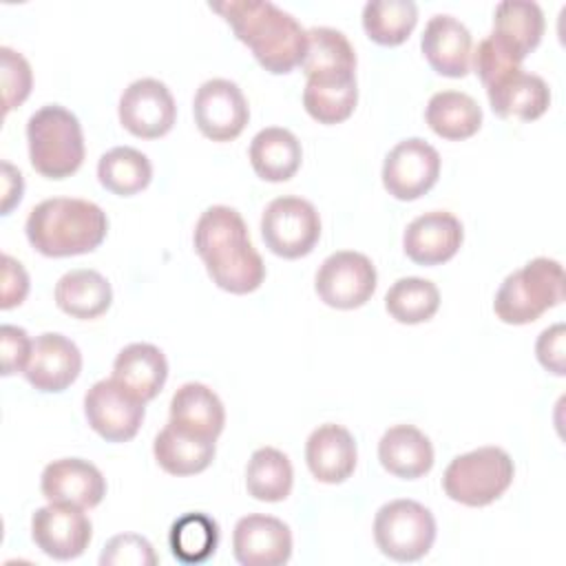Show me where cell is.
I'll return each instance as SVG.
<instances>
[{"instance_id": "cell-1", "label": "cell", "mask_w": 566, "mask_h": 566, "mask_svg": "<svg viewBox=\"0 0 566 566\" xmlns=\"http://www.w3.org/2000/svg\"><path fill=\"white\" fill-rule=\"evenodd\" d=\"M192 243L212 283L230 294H250L265 279V263L254 250L243 217L230 206L201 212Z\"/></svg>"}, {"instance_id": "cell-2", "label": "cell", "mask_w": 566, "mask_h": 566, "mask_svg": "<svg viewBox=\"0 0 566 566\" xmlns=\"http://www.w3.org/2000/svg\"><path fill=\"white\" fill-rule=\"evenodd\" d=\"M252 51L256 62L274 73L285 75L298 66L307 51V31L301 22L270 0H226L210 2Z\"/></svg>"}, {"instance_id": "cell-3", "label": "cell", "mask_w": 566, "mask_h": 566, "mask_svg": "<svg viewBox=\"0 0 566 566\" xmlns=\"http://www.w3.org/2000/svg\"><path fill=\"white\" fill-rule=\"evenodd\" d=\"M29 243L44 256H75L93 252L108 232L106 212L86 199L53 197L40 201L27 217Z\"/></svg>"}, {"instance_id": "cell-4", "label": "cell", "mask_w": 566, "mask_h": 566, "mask_svg": "<svg viewBox=\"0 0 566 566\" xmlns=\"http://www.w3.org/2000/svg\"><path fill=\"white\" fill-rule=\"evenodd\" d=\"M29 161L46 179L71 177L84 161L80 119L60 104H46L27 122Z\"/></svg>"}, {"instance_id": "cell-5", "label": "cell", "mask_w": 566, "mask_h": 566, "mask_svg": "<svg viewBox=\"0 0 566 566\" xmlns=\"http://www.w3.org/2000/svg\"><path fill=\"white\" fill-rule=\"evenodd\" d=\"M564 301L562 263L548 256H537L511 272L493 301V312L502 323L526 325L537 321L546 310Z\"/></svg>"}, {"instance_id": "cell-6", "label": "cell", "mask_w": 566, "mask_h": 566, "mask_svg": "<svg viewBox=\"0 0 566 566\" xmlns=\"http://www.w3.org/2000/svg\"><path fill=\"white\" fill-rule=\"evenodd\" d=\"M515 464L500 447H480L449 462L442 475L444 493L464 506H486L511 486Z\"/></svg>"}, {"instance_id": "cell-7", "label": "cell", "mask_w": 566, "mask_h": 566, "mask_svg": "<svg viewBox=\"0 0 566 566\" xmlns=\"http://www.w3.org/2000/svg\"><path fill=\"white\" fill-rule=\"evenodd\" d=\"M374 539L380 553L394 562H416L436 542V520L416 500H391L374 517Z\"/></svg>"}, {"instance_id": "cell-8", "label": "cell", "mask_w": 566, "mask_h": 566, "mask_svg": "<svg viewBox=\"0 0 566 566\" xmlns=\"http://www.w3.org/2000/svg\"><path fill=\"white\" fill-rule=\"evenodd\" d=\"M261 237L265 248L276 256L301 259L321 239V217L307 199L292 195L276 197L263 210Z\"/></svg>"}, {"instance_id": "cell-9", "label": "cell", "mask_w": 566, "mask_h": 566, "mask_svg": "<svg viewBox=\"0 0 566 566\" xmlns=\"http://www.w3.org/2000/svg\"><path fill=\"white\" fill-rule=\"evenodd\" d=\"M376 281V268L365 254L340 250L321 263L314 287L325 305L336 310H356L371 298Z\"/></svg>"}, {"instance_id": "cell-10", "label": "cell", "mask_w": 566, "mask_h": 566, "mask_svg": "<svg viewBox=\"0 0 566 566\" xmlns=\"http://www.w3.org/2000/svg\"><path fill=\"white\" fill-rule=\"evenodd\" d=\"M438 177L440 155L420 137L398 142L382 164V186L400 201L420 199L436 186Z\"/></svg>"}, {"instance_id": "cell-11", "label": "cell", "mask_w": 566, "mask_h": 566, "mask_svg": "<svg viewBox=\"0 0 566 566\" xmlns=\"http://www.w3.org/2000/svg\"><path fill=\"white\" fill-rule=\"evenodd\" d=\"M146 402L128 394L117 380H97L84 396L88 427L108 442H128L144 422Z\"/></svg>"}, {"instance_id": "cell-12", "label": "cell", "mask_w": 566, "mask_h": 566, "mask_svg": "<svg viewBox=\"0 0 566 566\" xmlns=\"http://www.w3.org/2000/svg\"><path fill=\"white\" fill-rule=\"evenodd\" d=\"M119 124L135 137L157 139L170 133L177 119V106L168 86L155 77L130 82L117 106Z\"/></svg>"}, {"instance_id": "cell-13", "label": "cell", "mask_w": 566, "mask_h": 566, "mask_svg": "<svg viewBox=\"0 0 566 566\" xmlns=\"http://www.w3.org/2000/svg\"><path fill=\"white\" fill-rule=\"evenodd\" d=\"M192 115L203 137L212 142H232L243 133L250 119V108L234 82L214 77L197 88Z\"/></svg>"}, {"instance_id": "cell-14", "label": "cell", "mask_w": 566, "mask_h": 566, "mask_svg": "<svg viewBox=\"0 0 566 566\" xmlns=\"http://www.w3.org/2000/svg\"><path fill=\"white\" fill-rule=\"evenodd\" d=\"M31 537L44 555L66 562L80 557L88 548L93 526L84 509L49 502L33 513Z\"/></svg>"}, {"instance_id": "cell-15", "label": "cell", "mask_w": 566, "mask_h": 566, "mask_svg": "<svg viewBox=\"0 0 566 566\" xmlns=\"http://www.w3.org/2000/svg\"><path fill=\"white\" fill-rule=\"evenodd\" d=\"M80 371L82 354L77 345L57 332H44L33 340L31 356L22 374L33 389L57 394L71 387Z\"/></svg>"}, {"instance_id": "cell-16", "label": "cell", "mask_w": 566, "mask_h": 566, "mask_svg": "<svg viewBox=\"0 0 566 566\" xmlns=\"http://www.w3.org/2000/svg\"><path fill=\"white\" fill-rule=\"evenodd\" d=\"M40 489L51 504L93 509L106 495V480L88 460L62 458L44 467Z\"/></svg>"}, {"instance_id": "cell-17", "label": "cell", "mask_w": 566, "mask_h": 566, "mask_svg": "<svg viewBox=\"0 0 566 566\" xmlns=\"http://www.w3.org/2000/svg\"><path fill=\"white\" fill-rule=\"evenodd\" d=\"M232 548L243 566H281L292 557V533L283 520L252 513L237 522Z\"/></svg>"}, {"instance_id": "cell-18", "label": "cell", "mask_w": 566, "mask_h": 566, "mask_svg": "<svg viewBox=\"0 0 566 566\" xmlns=\"http://www.w3.org/2000/svg\"><path fill=\"white\" fill-rule=\"evenodd\" d=\"M464 239L462 223L447 210H431L416 217L405 234V254L418 265H440L455 256Z\"/></svg>"}, {"instance_id": "cell-19", "label": "cell", "mask_w": 566, "mask_h": 566, "mask_svg": "<svg viewBox=\"0 0 566 566\" xmlns=\"http://www.w3.org/2000/svg\"><path fill=\"white\" fill-rule=\"evenodd\" d=\"M484 88L493 113L502 119L533 122L551 106L548 84L539 75L526 73L524 69L509 71Z\"/></svg>"}, {"instance_id": "cell-20", "label": "cell", "mask_w": 566, "mask_h": 566, "mask_svg": "<svg viewBox=\"0 0 566 566\" xmlns=\"http://www.w3.org/2000/svg\"><path fill=\"white\" fill-rule=\"evenodd\" d=\"M420 49L429 66L444 77H464L471 69V33L449 13H438L427 22L420 38Z\"/></svg>"}, {"instance_id": "cell-21", "label": "cell", "mask_w": 566, "mask_h": 566, "mask_svg": "<svg viewBox=\"0 0 566 566\" xmlns=\"http://www.w3.org/2000/svg\"><path fill=\"white\" fill-rule=\"evenodd\" d=\"M305 462L318 482L340 484L356 469V440L340 424H321L310 433L305 442Z\"/></svg>"}, {"instance_id": "cell-22", "label": "cell", "mask_w": 566, "mask_h": 566, "mask_svg": "<svg viewBox=\"0 0 566 566\" xmlns=\"http://www.w3.org/2000/svg\"><path fill=\"white\" fill-rule=\"evenodd\" d=\"M111 378L142 402H148L166 385L168 360L164 352L150 343H130L117 354Z\"/></svg>"}, {"instance_id": "cell-23", "label": "cell", "mask_w": 566, "mask_h": 566, "mask_svg": "<svg viewBox=\"0 0 566 566\" xmlns=\"http://www.w3.org/2000/svg\"><path fill=\"white\" fill-rule=\"evenodd\" d=\"M378 460L400 480H418L433 467L431 440L413 424L389 427L378 442Z\"/></svg>"}, {"instance_id": "cell-24", "label": "cell", "mask_w": 566, "mask_h": 566, "mask_svg": "<svg viewBox=\"0 0 566 566\" xmlns=\"http://www.w3.org/2000/svg\"><path fill=\"white\" fill-rule=\"evenodd\" d=\"M307 80L334 82L356 77V53L347 35L329 27L307 31V51L301 62Z\"/></svg>"}, {"instance_id": "cell-25", "label": "cell", "mask_w": 566, "mask_h": 566, "mask_svg": "<svg viewBox=\"0 0 566 566\" xmlns=\"http://www.w3.org/2000/svg\"><path fill=\"white\" fill-rule=\"evenodd\" d=\"M489 35L522 62L542 42L544 13L531 0H504L493 11Z\"/></svg>"}, {"instance_id": "cell-26", "label": "cell", "mask_w": 566, "mask_h": 566, "mask_svg": "<svg viewBox=\"0 0 566 566\" xmlns=\"http://www.w3.org/2000/svg\"><path fill=\"white\" fill-rule=\"evenodd\" d=\"M168 422L188 433L217 440L226 424V409L208 385L186 382L170 398Z\"/></svg>"}, {"instance_id": "cell-27", "label": "cell", "mask_w": 566, "mask_h": 566, "mask_svg": "<svg viewBox=\"0 0 566 566\" xmlns=\"http://www.w3.org/2000/svg\"><path fill=\"white\" fill-rule=\"evenodd\" d=\"M217 440L188 433L168 422L153 442L157 464L170 475H195L210 467L214 460Z\"/></svg>"}, {"instance_id": "cell-28", "label": "cell", "mask_w": 566, "mask_h": 566, "mask_svg": "<svg viewBox=\"0 0 566 566\" xmlns=\"http://www.w3.org/2000/svg\"><path fill=\"white\" fill-rule=\"evenodd\" d=\"M303 150L296 135L281 126L259 130L250 142V164L263 181H287L301 168Z\"/></svg>"}, {"instance_id": "cell-29", "label": "cell", "mask_w": 566, "mask_h": 566, "mask_svg": "<svg viewBox=\"0 0 566 566\" xmlns=\"http://www.w3.org/2000/svg\"><path fill=\"white\" fill-rule=\"evenodd\" d=\"M55 305L73 318H97L113 303V287L97 270H71L55 283Z\"/></svg>"}, {"instance_id": "cell-30", "label": "cell", "mask_w": 566, "mask_h": 566, "mask_svg": "<svg viewBox=\"0 0 566 566\" xmlns=\"http://www.w3.org/2000/svg\"><path fill=\"white\" fill-rule=\"evenodd\" d=\"M424 119L429 128L451 142L473 137L482 126V108L480 104L460 91H440L433 93L427 102Z\"/></svg>"}, {"instance_id": "cell-31", "label": "cell", "mask_w": 566, "mask_h": 566, "mask_svg": "<svg viewBox=\"0 0 566 566\" xmlns=\"http://www.w3.org/2000/svg\"><path fill=\"white\" fill-rule=\"evenodd\" d=\"M294 471L290 458L274 449H256L245 467V489L259 502H281L290 495Z\"/></svg>"}, {"instance_id": "cell-32", "label": "cell", "mask_w": 566, "mask_h": 566, "mask_svg": "<svg viewBox=\"0 0 566 566\" xmlns=\"http://www.w3.org/2000/svg\"><path fill=\"white\" fill-rule=\"evenodd\" d=\"M97 179L108 192L133 197L150 184L153 166L142 150L130 146H115L99 157Z\"/></svg>"}, {"instance_id": "cell-33", "label": "cell", "mask_w": 566, "mask_h": 566, "mask_svg": "<svg viewBox=\"0 0 566 566\" xmlns=\"http://www.w3.org/2000/svg\"><path fill=\"white\" fill-rule=\"evenodd\" d=\"M418 22V7L411 0H371L363 7V29L380 46L402 44Z\"/></svg>"}, {"instance_id": "cell-34", "label": "cell", "mask_w": 566, "mask_h": 566, "mask_svg": "<svg viewBox=\"0 0 566 566\" xmlns=\"http://www.w3.org/2000/svg\"><path fill=\"white\" fill-rule=\"evenodd\" d=\"M385 307L394 321L418 325L433 318L440 307V292L429 279L405 276L387 290Z\"/></svg>"}, {"instance_id": "cell-35", "label": "cell", "mask_w": 566, "mask_h": 566, "mask_svg": "<svg viewBox=\"0 0 566 566\" xmlns=\"http://www.w3.org/2000/svg\"><path fill=\"white\" fill-rule=\"evenodd\" d=\"M170 551L184 564L210 559L219 544V526L206 513H186L170 526Z\"/></svg>"}, {"instance_id": "cell-36", "label": "cell", "mask_w": 566, "mask_h": 566, "mask_svg": "<svg viewBox=\"0 0 566 566\" xmlns=\"http://www.w3.org/2000/svg\"><path fill=\"white\" fill-rule=\"evenodd\" d=\"M358 102L356 77L314 82L307 80L303 91V106L312 119L318 124H340L345 122Z\"/></svg>"}, {"instance_id": "cell-37", "label": "cell", "mask_w": 566, "mask_h": 566, "mask_svg": "<svg viewBox=\"0 0 566 566\" xmlns=\"http://www.w3.org/2000/svg\"><path fill=\"white\" fill-rule=\"evenodd\" d=\"M2 60V113L20 106L33 86V73L27 57L9 46H0Z\"/></svg>"}, {"instance_id": "cell-38", "label": "cell", "mask_w": 566, "mask_h": 566, "mask_svg": "<svg viewBox=\"0 0 566 566\" xmlns=\"http://www.w3.org/2000/svg\"><path fill=\"white\" fill-rule=\"evenodd\" d=\"M102 566H155L157 555L153 544L137 533H122L106 542L102 555Z\"/></svg>"}, {"instance_id": "cell-39", "label": "cell", "mask_w": 566, "mask_h": 566, "mask_svg": "<svg viewBox=\"0 0 566 566\" xmlns=\"http://www.w3.org/2000/svg\"><path fill=\"white\" fill-rule=\"evenodd\" d=\"M33 340L29 334L18 325H2L0 327V358H2V376H11L24 371L29 356H31Z\"/></svg>"}, {"instance_id": "cell-40", "label": "cell", "mask_w": 566, "mask_h": 566, "mask_svg": "<svg viewBox=\"0 0 566 566\" xmlns=\"http://www.w3.org/2000/svg\"><path fill=\"white\" fill-rule=\"evenodd\" d=\"M564 343H566L564 323H555V325L546 327L535 343V354H537L539 365L555 376L566 374V345Z\"/></svg>"}, {"instance_id": "cell-41", "label": "cell", "mask_w": 566, "mask_h": 566, "mask_svg": "<svg viewBox=\"0 0 566 566\" xmlns=\"http://www.w3.org/2000/svg\"><path fill=\"white\" fill-rule=\"evenodd\" d=\"M29 294V274L20 261L2 254V285H0V307L11 310L20 305Z\"/></svg>"}, {"instance_id": "cell-42", "label": "cell", "mask_w": 566, "mask_h": 566, "mask_svg": "<svg viewBox=\"0 0 566 566\" xmlns=\"http://www.w3.org/2000/svg\"><path fill=\"white\" fill-rule=\"evenodd\" d=\"M24 181L18 168L9 161H2V214H9L22 199Z\"/></svg>"}]
</instances>
